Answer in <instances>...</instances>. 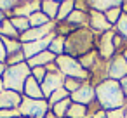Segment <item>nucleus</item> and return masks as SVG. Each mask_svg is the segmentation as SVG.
Segmentation results:
<instances>
[{
  "label": "nucleus",
  "instance_id": "f257e3e1",
  "mask_svg": "<svg viewBox=\"0 0 127 118\" xmlns=\"http://www.w3.org/2000/svg\"><path fill=\"white\" fill-rule=\"evenodd\" d=\"M96 99L104 111L125 108V104H127V97L122 92L120 82L110 80V78H106L96 85Z\"/></svg>",
  "mask_w": 127,
  "mask_h": 118
},
{
  "label": "nucleus",
  "instance_id": "f03ea898",
  "mask_svg": "<svg viewBox=\"0 0 127 118\" xmlns=\"http://www.w3.org/2000/svg\"><path fill=\"white\" fill-rule=\"evenodd\" d=\"M64 45H66L64 50L68 52V56H71V57H75V56L82 57V56L92 52L94 35H92V31L87 30V28H80V30L73 31V33L66 38Z\"/></svg>",
  "mask_w": 127,
  "mask_h": 118
},
{
  "label": "nucleus",
  "instance_id": "7ed1b4c3",
  "mask_svg": "<svg viewBox=\"0 0 127 118\" xmlns=\"http://www.w3.org/2000/svg\"><path fill=\"white\" fill-rule=\"evenodd\" d=\"M32 70L28 64L21 63V64H16V66H11V68H5V73H4V87H7L9 90H14V92H21L25 90V83L30 76Z\"/></svg>",
  "mask_w": 127,
  "mask_h": 118
},
{
  "label": "nucleus",
  "instance_id": "20e7f679",
  "mask_svg": "<svg viewBox=\"0 0 127 118\" xmlns=\"http://www.w3.org/2000/svg\"><path fill=\"white\" fill-rule=\"evenodd\" d=\"M56 64H58V70L63 73V76H70V78H75V80H87L89 78V71H85L82 68V64L78 63V59L71 57V56H58L56 57Z\"/></svg>",
  "mask_w": 127,
  "mask_h": 118
},
{
  "label": "nucleus",
  "instance_id": "39448f33",
  "mask_svg": "<svg viewBox=\"0 0 127 118\" xmlns=\"http://www.w3.org/2000/svg\"><path fill=\"white\" fill-rule=\"evenodd\" d=\"M47 108H49V102H47V101L26 97V99L21 101L19 113H23L25 116H32V118H45Z\"/></svg>",
  "mask_w": 127,
  "mask_h": 118
},
{
  "label": "nucleus",
  "instance_id": "423d86ee",
  "mask_svg": "<svg viewBox=\"0 0 127 118\" xmlns=\"http://www.w3.org/2000/svg\"><path fill=\"white\" fill-rule=\"evenodd\" d=\"M106 75L110 80H117V82H120L122 78L127 76V61L122 54H115L110 59V63L106 66Z\"/></svg>",
  "mask_w": 127,
  "mask_h": 118
},
{
  "label": "nucleus",
  "instance_id": "0eeeda50",
  "mask_svg": "<svg viewBox=\"0 0 127 118\" xmlns=\"http://www.w3.org/2000/svg\"><path fill=\"white\" fill-rule=\"evenodd\" d=\"M42 94H44V97H51L52 95V92H56L58 89H61V87H64V76H63V73L58 70V71H47V75H45V78H44V82H42Z\"/></svg>",
  "mask_w": 127,
  "mask_h": 118
},
{
  "label": "nucleus",
  "instance_id": "6e6552de",
  "mask_svg": "<svg viewBox=\"0 0 127 118\" xmlns=\"http://www.w3.org/2000/svg\"><path fill=\"white\" fill-rule=\"evenodd\" d=\"M113 38H115V31H106L101 35L99 38V44H97V54L101 59H111L115 56V44H113Z\"/></svg>",
  "mask_w": 127,
  "mask_h": 118
},
{
  "label": "nucleus",
  "instance_id": "1a4fd4ad",
  "mask_svg": "<svg viewBox=\"0 0 127 118\" xmlns=\"http://www.w3.org/2000/svg\"><path fill=\"white\" fill-rule=\"evenodd\" d=\"M54 35L51 33L49 37H45V38H42V40H37V42H30V44H25V47H23V56L25 57H28V59H32V57H35V56H38L40 52H45V49L52 44V38Z\"/></svg>",
  "mask_w": 127,
  "mask_h": 118
},
{
  "label": "nucleus",
  "instance_id": "9d476101",
  "mask_svg": "<svg viewBox=\"0 0 127 118\" xmlns=\"http://www.w3.org/2000/svg\"><path fill=\"white\" fill-rule=\"evenodd\" d=\"M70 99H71V102L87 106V104H91V102L96 99V87H92V85H89V83H82V87H80L77 92L70 94Z\"/></svg>",
  "mask_w": 127,
  "mask_h": 118
},
{
  "label": "nucleus",
  "instance_id": "9b49d317",
  "mask_svg": "<svg viewBox=\"0 0 127 118\" xmlns=\"http://www.w3.org/2000/svg\"><path fill=\"white\" fill-rule=\"evenodd\" d=\"M52 30H54V23H52V21H51V23H47L45 26H40V28H32V30H28L26 33H23V37H21V42H25V44H30V42L42 40V38L49 37V35L52 33Z\"/></svg>",
  "mask_w": 127,
  "mask_h": 118
},
{
  "label": "nucleus",
  "instance_id": "f8f14e48",
  "mask_svg": "<svg viewBox=\"0 0 127 118\" xmlns=\"http://www.w3.org/2000/svg\"><path fill=\"white\" fill-rule=\"evenodd\" d=\"M89 23H91V28L96 30V31H101V33H106V31H111L113 26L108 23V19L104 18V14L97 12V11H89Z\"/></svg>",
  "mask_w": 127,
  "mask_h": 118
},
{
  "label": "nucleus",
  "instance_id": "ddd939ff",
  "mask_svg": "<svg viewBox=\"0 0 127 118\" xmlns=\"http://www.w3.org/2000/svg\"><path fill=\"white\" fill-rule=\"evenodd\" d=\"M21 95L14 90H2L0 92V109H14L21 104Z\"/></svg>",
  "mask_w": 127,
  "mask_h": 118
},
{
  "label": "nucleus",
  "instance_id": "4468645a",
  "mask_svg": "<svg viewBox=\"0 0 127 118\" xmlns=\"http://www.w3.org/2000/svg\"><path fill=\"white\" fill-rule=\"evenodd\" d=\"M89 7L92 11H97L101 14L108 12L110 9H115V7H122V2L120 0H91L89 2Z\"/></svg>",
  "mask_w": 127,
  "mask_h": 118
},
{
  "label": "nucleus",
  "instance_id": "2eb2a0df",
  "mask_svg": "<svg viewBox=\"0 0 127 118\" xmlns=\"http://www.w3.org/2000/svg\"><path fill=\"white\" fill-rule=\"evenodd\" d=\"M37 9H42V2H26V4H21L19 7L12 9V12H14V18H26V16H32V14L38 12Z\"/></svg>",
  "mask_w": 127,
  "mask_h": 118
},
{
  "label": "nucleus",
  "instance_id": "dca6fc26",
  "mask_svg": "<svg viewBox=\"0 0 127 118\" xmlns=\"http://www.w3.org/2000/svg\"><path fill=\"white\" fill-rule=\"evenodd\" d=\"M52 61H56V56H54L52 52L45 50V52H40L38 56L28 59V66H30V70H33V68H44L45 64H49V63H52Z\"/></svg>",
  "mask_w": 127,
  "mask_h": 118
},
{
  "label": "nucleus",
  "instance_id": "f3484780",
  "mask_svg": "<svg viewBox=\"0 0 127 118\" xmlns=\"http://www.w3.org/2000/svg\"><path fill=\"white\" fill-rule=\"evenodd\" d=\"M25 94H26L30 99H44L42 87L38 85V82H37L33 76H28V80H26V83H25Z\"/></svg>",
  "mask_w": 127,
  "mask_h": 118
},
{
  "label": "nucleus",
  "instance_id": "a211bd4d",
  "mask_svg": "<svg viewBox=\"0 0 127 118\" xmlns=\"http://www.w3.org/2000/svg\"><path fill=\"white\" fill-rule=\"evenodd\" d=\"M87 21H89V16H87L85 12L78 11V9H75V11L66 18V23H68V24H75V26H84Z\"/></svg>",
  "mask_w": 127,
  "mask_h": 118
},
{
  "label": "nucleus",
  "instance_id": "6ab92c4d",
  "mask_svg": "<svg viewBox=\"0 0 127 118\" xmlns=\"http://www.w3.org/2000/svg\"><path fill=\"white\" fill-rule=\"evenodd\" d=\"M59 5H61V2H51V0H45V2H42V12L49 19H54V18H58Z\"/></svg>",
  "mask_w": 127,
  "mask_h": 118
},
{
  "label": "nucleus",
  "instance_id": "aec40b11",
  "mask_svg": "<svg viewBox=\"0 0 127 118\" xmlns=\"http://www.w3.org/2000/svg\"><path fill=\"white\" fill-rule=\"evenodd\" d=\"M64 42H66V38L63 35H58L52 40V44L49 45V52H52L56 57L58 56H63V52H64Z\"/></svg>",
  "mask_w": 127,
  "mask_h": 118
},
{
  "label": "nucleus",
  "instance_id": "412c9836",
  "mask_svg": "<svg viewBox=\"0 0 127 118\" xmlns=\"http://www.w3.org/2000/svg\"><path fill=\"white\" fill-rule=\"evenodd\" d=\"M66 116H68V118H85V116H87V106L71 102V106H70Z\"/></svg>",
  "mask_w": 127,
  "mask_h": 118
},
{
  "label": "nucleus",
  "instance_id": "4be33fe9",
  "mask_svg": "<svg viewBox=\"0 0 127 118\" xmlns=\"http://www.w3.org/2000/svg\"><path fill=\"white\" fill-rule=\"evenodd\" d=\"M75 11V2L71 0H66V2H61L59 5V12H58V19L59 21H66V18Z\"/></svg>",
  "mask_w": 127,
  "mask_h": 118
},
{
  "label": "nucleus",
  "instance_id": "5701e85b",
  "mask_svg": "<svg viewBox=\"0 0 127 118\" xmlns=\"http://www.w3.org/2000/svg\"><path fill=\"white\" fill-rule=\"evenodd\" d=\"M28 19H30L32 28H40V26H45L47 23H51V21H49V18H47L44 12H35V14H32Z\"/></svg>",
  "mask_w": 127,
  "mask_h": 118
},
{
  "label": "nucleus",
  "instance_id": "b1692460",
  "mask_svg": "<svg viewBox=\"0 0 127 118\" xmlns=\"http://www.w3.org/2000/svg\"><path fill=\"white\" fill-rule=\"evenodd\" d=\"M70 106H71V99L68 97V99H64V101H61V102L54 104V106H52V111H54V115H56L58 118H61V116H66V113H68Z\"/></svg>",
  "mask_w": 127,
  "mask_h": 118
},
{
  "label": "nucleus",
  "instance_id": "393cba45",
  "mask_svg": "<svg viewBox=\"0 0 127 118\" xmlns=\"http://www.w3.org/2000/svg\"><path fill=\"white\" fill-rule=\"evenodd\" d=\"M11 23H12V26L18 31H23V33H26L28 30H32V24H30L28 18H11Z\"/></svg>",
  "mask_w": 127,
  "mask_h": 118
},
{
  "label": "nucleus",
  "instance_id": "a878e982",
  "mask_svg": "<svg viewBox=\"0 0 127 118\" xmlns=\"http://www.w3.org/2000/svg\"><path fill=\"white\" fill-rule=\"evenodd\" d=\"M2 42H4V47H5V52L9 54V57H11V54L21 52V44L19 42H14L12 38H7V37H4Z\"/></svg>",
  "mask_w": 127,
  "mask_h": 118
},
{
  "label": "nucleus",
  "instance_id": "bb28decb",
  "mask_svg": "<svg viewBox=\"0 0 127 118\" xmlns=\"http://www.w3.org/2000/svg\"><path fill=\"white\" fill-rule=\"evenodd\" d=\"M70 97V92L64 89V87H61V89H58L56 92H52V95L49 97V104H58V102H61V101H64V99H68Z\"/></svg>",
  "mask_w": 127,
  "mask_h": 118
},
{
  "label": "nucleus",
  "instance_id": "cd10ccee",
  "mask_svg": "<svg viewBox=\"0 0 127 118\" xmlns=\"http://www.w3.org/2000/svg\"><path fill=\"white\" fill-rule=\"evenodd\" d=\"M0 33H2L4 37H11V38L18 37V30H16V28L12 26L11 19H4L2 26H0Z\"/></svg>",
  "mask_w": 127,
  "mask_h": 118
},
{
  "label": "nucleus",
  "instance_id": "c85d7f7f",
  "mask_svg": "<svg viewBox=\"0 0 127 118\" xmlns=\"http://www.w3.org/2000/svg\"><path fill=\"white\" fill-rule=\"evenodd\" d=\"M122 7H115V9H110L108 12H104V18L108 19V23L111 24V26H115L117 23H118V19L122 18Z\"/></svg>",
  "mask_w": 127,
  "mask_h": 118
},
{
  "label": "nucleus",
  "instance_id": "c756f323",
  "mask_svg": "<svg viewBox=\"0 0 127 118\" xmlns=\"http://www.w3.org/2000/svg\"><path fill=\"white\" fill-rule=\"evenodd\" d=\"M115 30L118 31V35L127 40V14H122V18L118 19V23L115 24Z\"/></svg>",
  "mask_w": 127,
  "mask_h": 118
},
{
  "label": "nucleus",
  "instance_id": "7c9ffc66",
  "mask_svg": "<svg viewBox=\"0 0 127 118\" xmlns=\"http://www.w3.org/2000/svg\"><path fill=\"white\" fill-rule=\"evenodd\" d=\"M82 87V83H80V80H75V78H64V89L70 92V94H73V92H77L78 89Z\"/></svg>",
  "mask_w": 127,
  "mask_h": 118
},
{
  "label": "nucleus",
  "instance_id": "2f4dec72",
  "mask_svg": "<svg viewBox=\"0 0 127 118\" xmlns=\"http://www.w3.org/2000/svg\"><path fill=\"white\" fill-rule=\"evenodd\" d=\"M45 75H47V70H45V68H33V70H32V76H33L37 82H44Z\"/></svg>",
  "mask_w": 127,
  "mask_h": 118
},
{
  "label": "nucleus",
  "instance_id": "473e14b6",
  "mask_svg": "<svg viewBox=\"0 0 127 118\" xmlns=\"http://www.w3.org/2000/svg\"><path fill=\"white\" fill-rule=\"evenodd\" d=\"M124 113H125V108L111 109V111H106V118H124Z\"/></svg>",
  "mask_w": 127,
  "mask_h": 118
},
{
  "label": "nucleus",
  "instance_id": "72a5a7b5",
  "mask_svg": "<svg viewBox=\"0 0 127 118\" xmlns=\"http://www.w3.org/2000/svg\"><path fill=\"white\" fill-rule=\"evenodd\" d=\"M18 111L16 109H0V118H16Z\"/></svg>",
  "mask_w": 127,
  "mask_h": 118
},
{
  "label": "nucleus",
  "instance_id": "f704fd0d",
  "mask_svg": "<svg viewBox=\"0 0 127 118\" xmlns=\"http://www.w3.org/2000/svg\"><path fill=\"white\" fill-rule=\"evenodd\" d=\"M18 2H5V0H0V9L2 11H12V7H16Z\"/></svg>",
  "mask_w": 127,
  "mask_h": 118
},
{
  "label": "nucleus",
  "instance_id": "c9c22d12",
  "mask_svg": "<svg viewBox=\"0 0 127 118\" xmlns=\"http://www.w3.org/2000/svg\"><path fill=\"white\" fill-rule=\"evenodd\" d=\"M91 118H106V111H104L103 108H99V109H96V111L92 113Z\"/></svg>",
  "mask_w": 127,
  "mask_h": 118
},
{
  "label": "nucleus",
  "instance_id": "e433bc0d",
  "mask_svg": "<svg viewBox=\"0 0 127 118\" xmlns=\"http://www.w3.org/2000/svg\"><path fill=\"white\" fill-rule=\"evenodd\" d=\"M7 57V52H5V47H4V42L0 40V63H4Z\"/></svg>",
  "mask_w": 127,
  "mask_h": 118
},
{
  "label": "nucleus",
  "instance_id": "4c0bfd02",
  "mask_svg": "<svg viewBox=\"0 0 127 118\" xmlns=\"http://www.w3.org/2000/svg\"><path fill=\"white\" fill-rule=\"evenodd\" d=\"M120 87H122V92H124V94H125V97H127V76L120 80Z\"/></svg>",
  "mask_w": 127,
  "mask_h": 118
},
{
  "label": "nucleus",
  "instance_id": "58836bf2",
  "mask_svg": "<svg viewBox=\"0 0 127 118\" xmlns=\"http://www.w3.org/2000/svg\"><path fill=\"white\" fill-rule=\"evenodd\" d=\"M4 73H5V66H4L2 63H0V76H2Z\"/></svg>",
  "mask_w": 127,
  "mask_h": 118
},
{
  "label": "nucleus",
  "instance_id": "ea45409f",
  "mask_svg": "<svg viewBox=\"0 0 127 118\" xmlns=\"http://www.w3.org/2000/svg\"><path fill=\"white\" fill-rule=\"evenodd\" d=\"M45 118H58V116H56L54 113H47V115H45Z\"/></svg>",
  "mask_w": 127,
  "mask_h": 118
},
{
  "label": "nucleus",
  "instance_id": "a19ab883",
  "mask_svg": "<svg viewBox=\"0 0 127 118\" xmlns=\"http://www.w3.org/2000/svg\"><path fill=\"white\" fill-rule=\"evenodd\" d=\"M122 56H124V57H125V61H127V47L122 50Z\"/></svg>",
  "mask_w": 127,
  "mask_h": 118
},
{
  "label": "nucleus",
  "instance_id": "79ce46f5",
  "mask_svg": "<svg viewBox=\"0 0 127 118\" xmlns=\"http://www.w3.org/2000/svg\"><path fill=\"white\" fill-rule=\"evenodd\" d=\"M2 23H4V14L0 12V26H2Z\"/></svg>",
  "mask_w": 127,
  "mask_h": 118
},
{
  "label": "nucleus",
  "instance_id": "37998d69",
  "mask_svg": "<svg viewBox=\"0 0 127 118\" xmlns=\"http://www.w3.org/2000/svg\"><path fill=\"white\" fill-rule=\"evenodd\" d=\"M2 89H4V83H2V80H0V92H2Z\"/></svg>",
  "mask_w": 127,
  "mask_h": 118
},
{
  "label": "nucleus",
  "instance_id": "c03bdc74",
  "mask_svg": "<svg viewBox=\"0 0 127 118\" xmlns=\"http://www.w3.org/2000/svg\"><path fill=\"white\" fill-rule=\"evenodd\" d=\"M124 118H127V106H125V113H124Z\"/></svg>",
  "mask_w": 127,
  "mask_h": 118
},
{
  "label": "nucleus",
  "instance_id": "a18cd8bd",
  "mask_svg": "<svg viewBox=\"0 0 127 118\" xmlns=\"http://www.w3.org/2000/svg\"><path fill=\"white\" fill-rule=\"evenodd\" d=\"M16 118H19V116H16Z\"/></svg>",
  "mask_w": 127,
  "mask_h": 118
}]
</instances>
